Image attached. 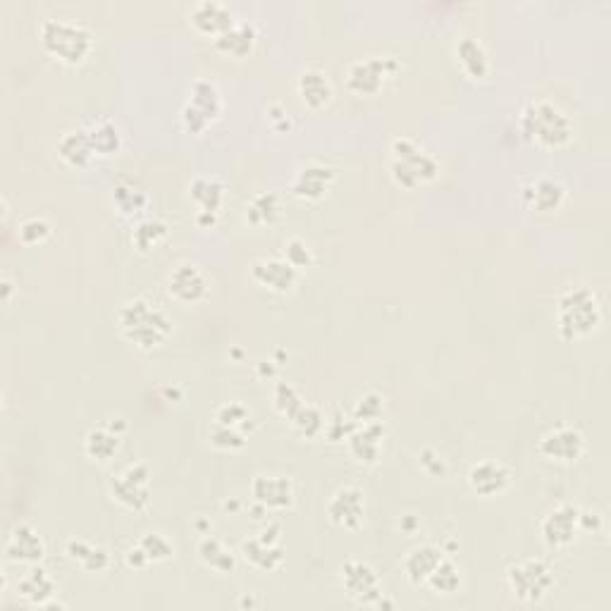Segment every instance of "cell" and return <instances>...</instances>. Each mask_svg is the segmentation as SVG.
<instances>
[{
  "label": "cell",
  "instance_id": "b9f144b4",
  "mask_svg": "<svg viewBox=\"0 0 611 611\" xmlns=\"http://www.w3.org/2000/svg\"><path fill=\"white\" fill-rule=\"evenodd\" d=\"M215 423L227 425V428L242 430L249 435V432L256 428V421H253V413L249 406L239 404V401H227L222 404L218 411H215Z\"/></svg>",
  "mask_w": 611,
  "mask_h": 611
},
{
  "label": "cell",
  "instance_id": "4dcf8cb0",
  "mask_svg": "<svg viewBox=\"0 0 611 611\" xmlns=\"http://www.w3.org/2000/svg\"><path fill=\"white\" fill-rule=\"evenodd\" d=\"M256 43H258L256 24L249 20H237V24H234L230 32H225L213 41V46L215 51L227 55V58L244 60L253 53Z\"/></svg>",
  "mask_w": 611,
  "mask_h": 611
},
{
  "label": "cell",
  "instance_id": "836d02e7",
  "mask_svg": "<svg viewBox=\"0 0 611 611\" xmlns=\"http://www.w3.org/2000/svg\"><path fill=\"white\" fill-rule=\"evenodd\" d=\"M122 449V435L110 430L108 425L101 428H91L84 437V454L86 459L96 461V464H110Z\"/></svg>",
  "mask_w": 611,
  "mask_h": 611
},
{
  "label": "cell",
  "instance_id": "8fae6325",
  "mask_svg": "<svg viewBox=\"0 0 611 611\" xmlns=\"http://www.w3.org/2000/svg\"><path fill=\"white\" fill-rule=\"evenodd\" d=\"M580 533H583L580 530V506L571 502L557 504L554 509H549L540 523L542 542L552 552H564V549L573 547Z\"/></svg>",
  "mask_w": 611,
  "mask_h": 611
},
{
  "label": "cell",
  "instance_id": "7dc6e473",
  "mask_svg": "<svg viewBox=\"0 0 611 611\" xmlns=\"http://www.w3.org/2000/svg\"><path fill=\"white\" fill-rule=\"evenodd\" d=\"M356 425H359V423H356L351 416L330 418V421H327V425H325V437L330 442H347V437L356 430Z\"/></svg>",
  "mask_w": 611,
  "mask_h": 611
},
{
  "label": "cell",
  "instance_id": "9a60e30c",
  "mask_svg": "<svg viewBox=\"0 0 611 611\" xmlns=\"http://www.w3.org/2000/svg\"><path fill=\"white\" fill-rule=\"evenodd\" d=\"M251 497L263 511H287L296 502V490L287 475L258 473L251 480Z\"/></svg>",
  "mask_w": 611,
  "mask_h": 611
},
{
  "label": "cell",
  "instance_id": "e575fe53",
  "mask_svg": "<svg viewBox=\"0 0 611 611\" xmlns=\"http://www.w3.org/2000/svg\"><path fill=\"white\" fill-rule=\"evenodd\" d=\"M86 132H89L91 146H94L98 158H115L122 151V146H125L122 129L113 120H106V117L89 122Z\"/></svg>",
  "mask_w": 611,
  "mask_h": 611
},
{
  "label": "cell",
  "instance_id": "d6986e66",
  "mask_svg": "<svg viewBox=\"0 0 611 611\" xmlns=\"http://www.w3.org/2000/svg\"><path fill=\"white\" fill-rule=\"evenodd\" d=\"M521 196L530 211L540 215H552L564 208L566 199H569V189H566V184L561 182L559 177L542 175L535 177L533 182H528L526 187L521 189Z\"/></svg>",
  "mask_w": 611,
  "mask_h": 611
},
{
  "label": "cell",
  "instance_id": "ab89813d",
  "mask_svg": "<svg viewBox=\"0 0 611 611\" xmlns=\"http://www.w3.org/2000/svg\"><path fill=\"white\" fill-rule=\"evenodd\" d=\"M306 401L301 397V392L296 390L292 382L287 380H277L275 390H273V409L277 411V416H282L285 421H292V418L299 413L301 406Z\"/></svg>",
  "mask_w": 611,
  "mask_h": 611
},
{
  "label": "cell",
  "instance_id": "bcb514c9",
  "mask_svg": "<svg viewBox=\"0 0 611 611\" xmlns=\"http://www.w3.org/2000/svg\"><path fill=\"white\" fill-rule=\"evenodd\" d=\"M211 444L215 449H220V452H242V449L249 444V435L242 430H234L227 428V425L213 423L211 428Z\"/></svg>",
  "mask_w": 611,
  "mask_h": 611
},
{
  "label": "cell",
  "instance_id": "cb8c5ba5",
  "mask_svg": "<svg viewBox=\"0 0 611 611\" xmlns=\"http://www.w3.org/2000/svg\"><path fill=\"white\" fill-rule=\"evenodd\" d=\"M15 592L24 604H29V607L34 609H43L48 602H53L55 597H58V583L51 578V573L36 564L17 580Z\"/></svg>",
  "mask_w": 611,
  "mask_h": 611
},
{
  "label": "cell",
  "instance_id": "ac0fdd59",
  "mask_svg": "<svg viewBox=\"0 0 611 611\" xmlns=\"http://www.w3.org/2000/svg\"><path fill=\"white\" fill-rule=\"evenodd\" d=\"M337 184V170L325 163H306L304 168L296 172L292 187V196L301 203H320L330 194Z\"/></svg>",
  "mask_w": 611,
  "mask_h": 611
},
{
  "label": "cell",
  "instance_id": "e0dca14e",
  "mask_svg": "<svg viewBox=\"0 0 611 611\" xmlns=\"http://www.w3.org/2000/svg\"><path fill=\"white\" fill-rule=\"evenodd\" d=\"M466 483L478 497L492 499L509 492L511 483H514V471L502 461L485 459L468 468Z\"/></svg>",
  "mask_w": 611,
  "mask_h": 611
},
{
  "label": "cell",
  "instance_id": "11a10c76",
  "mask_svg": "<svg viewBox=\"0 0 611 611\" xmlns=\"http://www.w3.org/2000/svg\"><path fill=\"white\" fill-rule=\"evenodd\" d=\"M404 526H406V530H409V533H411V530L418 526V521H411V518H409V516H406V523H404Z\"/></svg>",
  "mask_w": 611,
  "mask_h": 611
},
{
  "label": "cell",
  "instance_id": "60d3db41",
  "mask_svg": "<svg viewBox=\"0 0 611 611\" xmlns=\"http://www.w3.org/2000/svg\"><path fill=\"white\" fill-rule=\"evenodd\" d=\"M137 545L141 547V552L146 554L148 564H165V561H170L175 557V545H172V540L168 535L158 533V530H148L139 538Z\"/></svg>",
  "mask_w": 611,
  "mask_h": 611
},
{
  "label": "cell",
  "instance_id": "7a4b0ae2",
  "mask_svg": "<svg viewBox=\"0 0 611 611\" xmlns=\"http://www.w3.org/2000/svg\"><path fill=\"white\" fill-rule=\"evenodd\" d=\"M557 330L566 342H580L600 330L604 323V308L597 292L588 285L566 289L557 299Z\"/></svg>",
  "mask_w": 611,
  "mask_h": 611
},
{
  "label": "cell",
  "instance_id": "484cf974",
  "mask_svg": "<svg viewBox=\"0 0 611 611\" xmlns=\"http://www.w3.org/2000/svg\"><path fill=\"white\" fill-rule=\"evenodd\" d=\"M296 94H299L301 103L311 110H323L335 98V86H332L327 72L318 70V67H308L296 79Z\"/></svg>",
  "mask_w": 611,
  "mask_h": 611
},
{
  "label": "cell",
  "instance_id": "c3c4849f",
  "mask_svg": "<svg viewBox=\"0 0 611 611\" xmlns=\"http://www.w3.org/2000/svg\"><path fill=\"white\" fill-rule=\"evenodd\" d=\"M421 466H423L425 473L432 475V478H442V475H447V471H449L447 461H444L442 456L430 447H425L421 452Z\"/></svg>",
  "mask_w": 611,
  "mask_h": 611
},
{
  "label": "cell",
  "instance_id": "5bb4252c",
  "mask_svg": "<svg viewBox=\"0 0 611 611\" xmlns=\"http://www.w3.org/2000/svg\"><path fill=\"white\" fill-rule=\"evenodd\" d=\"M168 294L182 306H196L211 294V277L203 273L201 265L180 263L168 275Z\"/></svg>",
  "mask_w": 611,
  "mask_h": 611
},
{
  "label": "cell",
  "instance_id": "277c9868",
  "mask_svg": "<svg viewBox=\"0 0 611 611\" xmlns=\"http://www.w3.org/2000/svg\"><path fill=\"white\" fill-rule=\"evenodd\" d=\"M41 46L65 67H79L94 53L96 36L84 22L51 17L41 24Z\"/></svg>",
  "mask_w": 611,
  "mask_h": 611
},
{
  "label": "cell",
  "instance_id": "8d00e7d4",
  "mask_svg": "<svg viewBox=\"0 0 611 611\" xmlns=\"http://www.w3.org/2000/svg\"><path fill=\"white\" fill-rule=\"evenodd\" d=\"M148 196L134 184H117L113 189V208L125 220H144L148 211Z\"/></svg>",
  "mask_w": 611,
  "mask_h": 611
},
{
  "label": "cell",
  "instance_id": "74e56055",
  "mask_svg": "<svg viewBox=\"0 0 611 611\" xmlns=\"http://www.w3.org/2000/svg\"><path fill=\"white\" fill-rule=\"evenodd\" d=\"M425 588L430 592H435V595L440 597H452L464 588V573H461V566L456 564V561L449 557H444L440 564H437V569L430 573L428 583H425Z\"/></svg>",
  "mask_w": 611,
  "mask_h": 611
},
{
  "label": "cell",
  "instance_id": "3957f363",
  "mask_svg": "<svg viewBox=\"0 0 611 611\" xmlns=\"http://www.w3.org/2000/svg\"><path fill=\"white\" fill-rule=\"evenodd\" d=\"M518 129H521L523 139L530 141L533 146L545 148V151H561V148H566L573 141L571 117L557 103L545 101V98L530 101L521 110Z\"/></svg>",
  "mask_w": 611,
  "mask_h": 611
},
{
  "label": "cell",
  "instance_id": "7c38bea8",
  "mask_svg": "<svg viewBox=\"0 0 611 611\" xmlns=\"http://www.w3.org/2000/svg\"><path fill=\"white\" fill-rule=\"evenodd\" d=\"M585 449H588L585 435L573 425H559V428L547 430L538 442V454L542 459L561 466L578 464L585 456Z\"/></svg>",
  "mask_w": 611,
  "mask_h": 611
},
{
  "label": "cell",
  "instance_id": "681fc988",
  "mask_svg": "<svg viewBox=\"0 0 611 611\" xmlns=\"http://www.w3.org/2000/svg\"><path fill=\"white\" fill-rule=\"evenodd\" d=\"M268 115H270V125H273V129L275 132H289V129H292V117H289V113L287 110H282L280 106H270L268 108Z\"/></svg>",
  "mask_w": 611,
  "mask_h": 611
},
{
  "label": "cell",
  "instance_id": "f5cc1de1",
  "mask_svg": "<svg viewBox=\"0 0 611 611\" xmlns=\"http://www.w3.org/2000/svg\"><path fill=\"white\" fill-rule=\"evenodd\" d=\"M215 222H218V215L215 213H196V225H199L201 230H213Z\"/></svg>",
  "mask_w": 611,
  "mask_h": 611
},
{
  "label": "cell",
  "instance_id": "ffe728a7",
  "mask_svg": "<svg viewBox=\"0 0 611 611\" xmlns=\"http://www.w3.org/2000/svg\"><path fill=\"white\" fill-rule=\"evenodd\" d=\"M387 428L382 421L359 423L356 430L347 437V449L351 459L361 466H375L382 459V449H385Z\"/></svg>",
  "mask_w": 611,
  "mask_h": 611
},
{
  "label": "cell",
  "instance_id": "52a82bcc",
  "mask_svg": "<svg viewBox=\"0 0 611 611\" xmlns=\"http://www.w3.org/2000/svg\"><path fill=\"white\" fill-rule=\"evenodd\" d=\"M222 110H225V103H222L218 84L208 77L196 79V82L191 84L189 98L180 113L184 132L194 134V137H201V134H206L208 129L220 120Z\"/></svg>",
  "mask_w": 611,
  "mask_h": 611
},
{
  "label": "cell",
  "instance_id": "603a6c76",
  "mask_svg": "<svg viewBox=\"0 0 611 611\" xmlns=\"http://www.w3.org/2000/svg\"><path fill=\"white\" fill-rule=\"evenodd\" d=\"M55 151H58V158L72 170H86L98 160L94 146H91L89 132H86V125L67 129L63 137L58 139V144H55Z\"/></svg>",
  "mask_w": 611,
  "mask_h": 611
},
{
  "label": "cell",
  "instance_id": "2e32d148",
  "mask_svg": "<svg viewBox=\"0 0 611 611\" xmlns=\"http://www.w3.org/2000/svg\"><path fill=\"white\" fill-rule=\"evenodd\" d=\"M251 282L253 285L268 289V292L273 294H292L296 285H299V270H294L292 265H289L285 258H256V261L251 263L249 268Z\"/></svg>",
  "mask_w": 611,
  "mask_h": 611
},
{
  "label": "cell",
  "instance_id": "9c48e42d",
  "mask_svg": "<svg viewBox=\"0 0 611 611\" xmlns=\"http://www.w3.org/2000/svg\"><path fill=\"white\" fill-rule=\"evenodd\" d=\"M151 468L148 464H132L108 480V492L122 509L132 514H146L151 509Z\"/></svg>",
  "mask_w": 611,
  "mask_h": 611
},
{
  "label": "cell",
  "instance_id": "d590c367",
  "mask_svg": "<svg viewBox=\"0 0 611 611\" xmlns=\"http://www.w3.org/2000/svg\"><path fill=\"white\" fill-rule=\"evenodd\" d=\"M132 249L148 256L170 239V225L163 218H144L132 230Z\"/></svg>",
  "mask_w": 611,
  "mask_h": 611
},
{
  "label": "cell",
  "instance_id": "ee69618b",
  "mask_svg": "<svg viewBox=\"0 0 611 611\" xmlns=\"http://www.w3.org/2000/svg\"><path fill=\"white\" fill-rule=\"evenodd\" d=\"M382 416H385V397L375 390L363 392L361 397L356 399L354 409H351V418H354L356 423L382 421Z\"/></svg>",
  "mask_w": 611,
  "mask_h": 611
},
{
  "label": "cell",
  "instance_id": "ba28073f",
  "mask_svg": "<svg viewBox=\"0 0 611 611\" xmlns=\"http://www.w3.org/2000/svg\"><path fill=\"white\" fill-rule=\"evenodd\" d=\"M401 70V63L394 55H368L354 60L344 74V86L349 94L359 98H373L385 89L387 82Z\"/></svg>",
  "mask_w": 611,
  "mask_h": 611
},
{
  "label": "cell",
  "instance_id": "30bf717a",
  "mask_svg": "<svg viewBox=\"0 0 611 611\" xmlns=\"http://www.w3.org/2000/svg\"><path fill=\"white\" fill-rule=\"evenodd\" d=\"M342 578V588L347 595L361 607H380V602L385 600V590H382L380 573L375 571L373 564L363 559H347L339 571Z\"/></svg>",
  "mask_w": 611,
  "mask_h": 611
},
{
  "label": "cell",
  "instance_id": "f546056e",
  "mask_svg": "<svg viewBox=\"0 0 611 611\" xmlns=\"http://www.w3.org/2000/svg\"><path fill=\"white\" fill-rule=\"evenodd\" d=\"M65 557L86 573H106L113 566V554L106 547L82 538L67 540Z\"/></svg>",
  "mask_w": 611,
  "mask_h": 611
},
{
  "label": "cell",
  "instance_id": "4316f807",
  "mask_svg": "<svg viewBox=\"0 0 611 611\" xmlns=\"http://www.w3.org/2000/svg\"><path fill=\"white\" fill-rule=\"evenodd\" d=\"M454 58L456 65L461 67V72L466 74L468 79L473 82H485L490 77V55H487V48L473 36H461L459 41L454 43Z\"/></svg>",
  "mask_w": 611,
  "mask_h": 611
},
{
  "label": "cell",
  "instance_id": "83f0119b",
  "mask_svg": "<svg viewBox=\"0 0 611 611\" xmlns=\"http://www.w3.org/2000/svg\"><path fill=\"white\" fill-rule=\"evenodd\" d=\"M239 554H242L246 564L263 573H275L277 569H282V564H285V549H282L280 542L268 540L265 535H256V538L244 540Z\"/></svg>",
  "mask_w": 611,
  "mask_h": 611
},
{
  "label": "cell",
  "instance_id": "816d5d0a",
  "mask_svg": "<svg viewBox=\"0 0 611 611\" xmlns=\"http://www.w3.org/2000/svg\"><path fill=\"white\" fill-rule=\"evenodd\" d=\"M15 294H17L15 282H12L8 275L0 277V299H3L5 306H10L12 301H15Z\"/></svg>",
  "mask_w": 611,
  "mask_h": 611
},
{
  "label": "cell",
  "instance_id": "f907efd6",
  "mask_svg": "<svg viewBox=\"0 0 611 611\" xmlns=\"http://www.w3.org/2000/svg\"><path fill=\"white\" fill-rule=\"evenodd\" d=\"M125 564H127V569H132V571H146L148 566V559H146V554L141 552V547L139 545H134V547H129L127 552H125Z\"/></svg>",
  "mask_w": 611,
  "mask_h": 611
},
{
  "label": "cell",
  "instance_id": "d6a6232c",
  "mask_svg": "<svg viewBox=\"0 0 611 611\" xmlns=\"http://www.w3.org/2000/svg\"><path fill=\"white\" fill-rule=\"evenodd\" d=\"M282 218H285V208H282L280 194L275 191H261L253 196L244 213L246 225L251 227H273L282 222Z\"/></svg>",
  "mask_w": 611,
  "mask_h": 611
},
{
  "label": "cell",
  "instance_id": "5b68a950",
  "mask_svg": "<svg viewBox=\"0 0 611 611\" xmlns=\"http://www.w3.org/2000/svg\"><path fill=\"white\" fill-rule=\"evenodd\" d=\"M390 175L401 189L428 187L442 175V165L416 139L397 137L390 144Z\"/></svg>",
  "mask_w": 611,
  "mask_h": 611
},
{
  "label": "cell",
  "instance_id": "1f68e13d",
  "mask_svg": "<svg viewBox=\"0 0 611 611\" xmlns=\"http://www.w3.org/2000/svg\"><path fill=\"white\" fill-rule=\"evenodd\" d=\"M196 557L206 569H211L215 573H234L237 571L239 557L232 552L230 547L225 545L220 538H215V535H203L199 540V545H196Z\"/></svg>",
  "mask_w": 611,
  "mask_h": 611
},
{
  "label": "cell",
  "instance_id": "7bdbcfd3",
  "mask_svg": "<svg viewBox=\"0 0 611 611\" xmlns=\"http://www.w3.org/2000/svg\"><path fill=\"white\" fill-rule=\"evenodd\" d=\"M282 258L292 265L294 270L304 273V270H311L316 265V251H313L311 242H306L304 237H289L285 244H282Z\"/></svg>",
  "mask_w": 611,
  "mask_h": 611
},
{
  "label": "cell",
  "instance_id": "f35d334b",
  "mask_svg": "<svg viewBox=\"0 0 611 611\" xmlns=\"http://www.w3.org/2000/svg\"><path fill=\"white\" fill-rule=\"evenodd\" d=\"M289 425H292V430L301 437V440H318V437L325 435L327 418L325 413L320 411V406L304 404L292 421H289Z\"/></svg>",
  "mask_w": 611,
  "mask_h": 611
},
{
  "label": "cell",
  "instance_id": "7402d4cb",
  "mask_svg": "<svg viewBox=\"0 0 611 611\" xmlns=\"http://www.w3.org/2000/svg\"><path fill=\"white\" fill-rule=\"evenodd\" d=\"M46 557V542L39 535V530L29 523H20L12 528L8 542H5V559L12 564L36 566Z\"/></svg>",
  "mask_w": 611,
  "mask_h": 611
},
{
  "label": "cell",
  "instance_id": "f6af8a7d",
  "mask_svg": "<svg viewBox=\"0 0 611 611\" xmlns=\"http://www.w3.org/2000/svg\"><path fill=\"white\" fill-rule=\"evenodd\" d=\"M17 237L24 246H41L53 237V225L41 215H32V218H24L20 222Z\"/></svg>",
  "mask_w": 611,
  "mask_h": 611
},
{
  "label": "cell",
  "instance_id": "f1b7e54d",
  "mask_svg": "<svg viewBox=\"0 0 611 611\" xmlns=\"http://www.w3.org/2000/svg\"><path fill=\"white\" fill-rule=\"evenodd\" d=\"M189 201L199 208V213H215L220 215L222 206L227 201V187L220 177L199 175L187 184Z\"/></svg>",
  "mask_w": 611,
  "mask_h": 611
},
{
  "label": "cell",
  "instance_id": "8992f818",
  "mask_svg": "<svg viewBox=\"0 0 611 611\" xmlns=\"http://www.w3.org/2000/svg\"><path fill=\"white\" fill-rule=\"evenodd\" d=\"M557 585V576L549 561L528 557L506 569V588L521 604H540Z\"/></svg>",
  "mask_w": 611,
  "mask_h": 611
},
{
  "label": "cell",
  "instance_id": "d4e9b609",
  "mask_svg": "<svg viewBox=\"0 0 611 611\" xmlns=\"http://www.w3.org/2000/svg\"><path fill=\"white\" fill-rule=\"evenodd\" d=\"M444 557H447L444 547L432 545V542H425V545L413 547L411 552L406 554L401 569H404V576L413 585V588H425L430 573L437 569V564H440Z\"/></svg>",
  "mask_w": 611,
  "mask_h": 611
},
{
  "label": "cell",
  "instance_id": "4fadbf2b",
  "mask_svg": "<svg viewBox=\"0 0 611 611\" xmlns=\"http://www.w3.org/2000/svg\"><path fill=\"white\" fill-rule=\"evenodd\" d=\"M325 514L335 528L356 533L366 521V492L356 485L339 487L327 502Z\"/></svg>",
  "mask_w": 611,
  "mask_h": 611
},
{
  "label": "cell",
  "instance_id": "6da1fadb",
  "mask_svg": "<svg viewBox=\"0 0 611 611\" xmlns=\"http://www.w3.org/2000/svg\"><path fill=\"white\" fill-rule=\"evenodd\" d=\"M117 330L139 351H156L175 335V320L148 296H134L117 311Z\"/></svg>",
  "mask_w": 611,
  "mask_h": 611
},
{
  "label": "cell",
  "instance_id": "db71d44e",
  "mask_svg": "<svg viewBox=\"0 0 611 611\" xmlns=\"http://www.w3.org/2000/svg\"><path fill=\"white\" fill-rule=\"evenodd\" d=\"M106 425H108L110 430H115L117 435H125L127 428H129V425L125 423V418H110V421H108Z\"/></svg>",
  "mask_w": 611,
  "mask_h": 611
},
{
  "label": "cell",
  "instance_id": "44dd1931",
  "mask_svg": "<svg viewBox=\"0 0 611 611\" xmlns=\"http://www.w3.org/2000/svg\"><path fill=\"white\" fill-rule=\"evenodd\" d=\"M189 24L196 34L208 36V39H218L237 24L230 5L218 3V0H201L189 10Z\"/></svg>",
  "mask_w": 611,
  "mask_h": 611
}]
</instances>
